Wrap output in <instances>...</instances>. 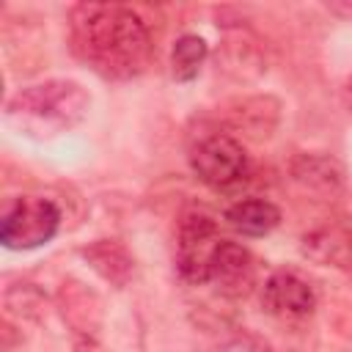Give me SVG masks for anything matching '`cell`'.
Returning <instances> with one entry per match:
<instances>
[{"mask_svg": "<svg viewBox=\"0 0 352 352\" xmlns=\"http://www.w3.org/2000/svg\"><path fill=\"white\" fill-rule=\"evenodd\" d=\"M220 118L226 129L242 135L245 140H270L280 121V102L270 94H253V96H236L223 110Z\"/></svg>", "mask_w": 352, "mask_h": 352, "instance_id": "5b68a950", "label": "cell"}, {"mask_svg": "<svg viewBox=\"0 0 352 352\" xmlns=\"http://www.w3.org/2000/svg\"><path fill=\"white\" fill-rule=\"evenodd\" d=\"M253 275H256V267L248 248L231 239L214 242L209 253V280L217 283L223 294H231V297L248 294L253 286Z\"/></svg>", "mask_w": 352, "mask_h": 352, "instance_id": "8992f818", "label": "cell"}, {"mask_svg": "<svg viewBox=\"0 0 352 352\" xmlns=\"http://www.w3.org/2000/svg\"><path fill=\"white\" fill-rule=\"evenodd\" d=\"M226 223L245 236H264L280 223V209L267 198H245L226 209Z\"/></svg>", "mask_w": 352, "mask_h": 352, "instance_id": "8fae6325", "label": "cell"}, {"mask_svg": "<svg viewBox=\"0 0 352 352\" xmlns=\"http://www.w3.org/2000/svg\"><path fill=\"white\" fill-rule=\"evenodd\" d=\"M341 96H344V104H346V110L352 113V77L344 82V91H341Z\"/></svg>", "mask_w": 352, "mask_h": 352, "instance_id": "2e32d148", "label": "cell"}, {"mask_svg": "<svg viewBox=\"0 0 352 352\" xmlns=\"http://www.w3.org/2000/svg\"><path fill=\"white\" fill-rule=\"evenodd\" d=\"M261 300L270 314L283 316V319H302V316L314 314V308H316L314 289L300 275H294L289 270H278L267 278Z\"/></svg>", "mask_w": 352, "mask_h": 352, "instance_id": "52a82bcc", "label": "cell"}, {"mask_svg": "<svg viewBox=\"0 0 352 352\" xmlns=\"http://www.w3.org/2000/svg\"><path fill=\"white\" fill-rule=\"evenodd\" d=\"M6 308L11 314H16V316L38 319L41 316V308H44V297L30 283H16V286H11L6 292Z\"/></svg>", "mask_w": 352, "mask_h": 352, "instance_id": "9a60e30c", "label": "cell"}, {"mask_svg": "<svg viewBox=\"0 0 352 352\" xmlns=\"http://www.w3.org/2000/svg\"><path fill=\"white\" fill-rule=\"evenodd\" d=\"M206 55H209V47H206V41L201 36H195V33L179 36L176 44H173V52H170V72H173V77L182 80V82L192 80L201 72Z\"/></svg>", "mask_w": 352, "mask_h": 352, "instance_id": "4fadbf2b", "label": "cell"}, {"mask_svg": "<svg viewBox=\"0 0 352 352\" xmlns=\"http://www.w3.org/2000/svg\"><path fill=\"white\" fill-rule=\"evenodd\" d=\"M60 300H63V316L80 330V333H94L99 324V316H91V308L96 311V297L85 289H80V283H63L60 289Z\"/></svg>", "mask_w": 352, "mask_h": 352, "instance_id": "5bb4252c", "label": "cell"}, {"mask_svg": "<svg viewBox=\"0 0 352 352\" xmlns=\"http://www.w3.org/2000/svg\"><path fill=\"white\" fill-rule=\"evenodd\" d=\"M302 253L324 267H338L352 272V231L338 226L314 228L302 236Z\"/></svg>", "mask_w": 352, "mask_h": 352, "instance_id": "9c48e42d", "label": "cell"}, {"mask_svg": "<svg viewBox=\"0 0 352 352\" xmlns=\"http://www.w3.org/2000/svg\"><path fill=\"white\" fill-rule=\"evenodd\" d=\"M91 107L88 91L74 80H41L19 88L6 102L8 124L36 140L58 138L60 132L74 129Z\"/></svg>", "mask_w": 352, "mask_h": 352, "instance_id": "7a4b0ae2", "label": "cell"}, {"mask_svg": "<svg viewBox=\"0 0 352 352\" xmlns=\"http://www.w3.org/2000/svg\"><path fill=\"white\" fill-rule=\"evenodd\" d=\"M60 226V212L50 198L22 195L6 204L0 217V242L11 250L47 245Z\"/></svg>", "mask_w": 352, "mask_h": 352, "instance_id": "3957f363", "label": "cell"}, {"mask_svg": "<svg viewBox=\"0 0 352 352\" xmlns=\"http://www.w3.org/2000/svg\"><path fill=\"white\" fill-rule=\"evenodd\" d=\"M289 173L292 179L311 190V192H322V195H333L344 187V168L336 157L322 154V151H300L289 160Z\"/></svg>", "mask_w": 352, "mask_h": 352, "instance_id": "ba28073f", "label": "cell"}, {"mask_svg": "<svg viewBox=\"0 0 352 352\" xmlns=\"http://www.w3.org/2000/svg\"><path fill=\"white\" fill-rule=\"evenodd\" d=\"M80 256L113 286H126L135 275V258L132 253L116 242V239H96L88 248L80 250Z\"/></svg>", "mask_w": 352, "mask_h": 352, "instance_id": "30bf717a", "label": "cell"}, {"mask_svg": "<svg viewBox=\"0 0 352 352\" xmlns=\"http://www.w3.org/2000/svg\"><path fill=\"white\" fill-rule=\"evenodd\" d=\"M190 168L204 184L231 190L248 176V154L231 132H204L190 148Z\"/></svg>", "mask_w": 352, "mask_h": 352, "instance_id": "277c9868", "label": "cell"}, {"mask_svg": "<svg viewBox=\"0 0 352 352\" xmlns=\"http://www.w3.org/2000/svg\"><path fill=\"white\" fill-rule=\"evenodd\" d=\"M74 52L104 77H135L151 55L146 22L118 3H80L72 8Z\"/></svg>", "mask_w": 352, "mask_h": 352, "instance_id": "6da1fadb", "label": "cell"}, {"mask_svg": "<svg viewBox=\"0 0 352 352\" xmlns=\"http://www.w3.org/2000/svg\"><path fill=\"white\" fill-rule=\"evenodd\" d=\"M217 242V226L204 212H187L179 223V253L209 256Z\"/></svg>", "mask_w": 352, "mask_h": 352, "instance_id": "7c38bea8", "label": "cell"}]
</instances>
